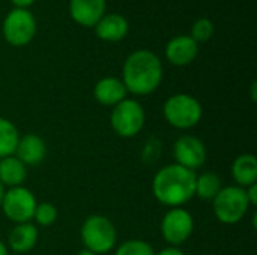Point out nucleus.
Instances as JSON below:
<instances>
[{"mask_svg":"<svg viewBox=\"0 0 257 255\" xmlns=\"http://www.w3.org/2000/svg\"><path fill=\"white\" fill-rule=\"evenodd\" d=\"M122 83L126 92L146 96L154 93L163 81V65L160 57L149 50H136L123 62Z\"/></svg>","mask_w":257,"mask_h":255,"instance_id":"f257e3e1","label":"nucleus"},{"mask_svg":"<svg viewBox=\"0 0 257 255\" xmlns=\"http://www.w3.org/2000/svg\"><path fill=\"white\" fill-rule=\"evenodd\" d=\"M196 177L194 171L178 164H169L154 176L152 194L163 206L182 207L196 195Z\"/></svg>","mask_w":257,"mask_h":255,"instance_id":"f03ea898","label":"nucleus"},{"mask_svg":"<svg viewBox=\"0 0 257 255\" xmlns=\"http://www.w3.org/2000/svg\"><path fill=\"white\" fill-rule=\"evenodd\" d=\"M84 249L96 255L110 252L117 242L114 224L102 215H90L84 219L80 230Z\"/></svg>","mask_w":257,"mask_h":255,"instance_id":"7ed1b4c3","label":"nucleus"},{"mask_svg":"<svg viewBox=\"0 0 257 255\" xmlns=\"http://www.w3.org/2000/svg\"><path fill=\"white\" fill-rule=\"evenodd\" d=\"M163 114L170 126L176 129H191L202 120L203 107L193 95L176 93L164 102Z\"/></svg>","mask_w":257,"mask_h":255,"instance_id":"20e7f679","label":"nucleus"},{"mask_svg":"<svg viewBox=\"0 0 257 255\" xmlns=\"http://www.w3.org/2000/svg\"><path fill=\"white\" fill-rule=\"evenodd\" d=\"M248 200L245 195V189L236 185L223 186L220 192L212 200V210L215 218L226 224H238L248 212Z\"/></svg>","mask_w":257,"mask_h":255,"instance_id":"39448f33","label":"nucleus"},{"mask_svg":"<svg viewBox=\"0 0 257 255\" xmlns=\"http://www.w3.org/2000/svg\"><path fill=\"white\" fill-rule=\"evenodd\" d=\"M146 114L143 105L136 101L125 98L113 107L110 114V125L113 131L122 138L136 137L145 126Z\"/></svg>","mask_w":257,"mask_h":255,"instance_id":"423d86ee","label":"nucleus"},{"mask_svg":"<svg viewBox=\"0 0 257 255\" xmlns=\"http://www.w3.org/2000/svg\"><path fill=\"white\" fill-rule=\"evenodd\" d=\"M36 18L29 9L14 8L11 9L2 24L5 41L12 47H26L36 35Z\"/></svg>","mask_w":257,"mask_h":255,"instance_id":"0eeeda50","label":"nucleus"},{"mask_svg":"<svg viewBox=\"0 0 257 255\" xmlns=\"http://www.w3.org/2000/svg\"><path fill=\"white\" fill-rule=\"evenodd\" d=\"M36 204L38 201L30 189L24 186H15L5 191L0 209L9 221L15 224H24L33 219Z\"/></svg>","mask_w":257,"mask_h":255,"instance_id":"6e6552de","label":"nucleus"},{"mask_svg":"<svg viewBox=\"0 0 257 255\" xmlns=\"http://www.w3.org/2000/svg\"><path fill=\"white\" fill-rule=\"evenodd\" d=\"M194 230L193 215L184 207H173L161 219V234L163 239L170 246H181L185 243Z\"/></svg>","mask_w":257,"mask_h":255,"instance_id":"1a4fd4ad","label":"nucleus"},{"mask_svg":"<svg viewBox=\"0 0 257 255\" xmlns=\"http://www.w3.org/2000/svg\"><path fill=\"white\" fill-rule=\"evenodd\" d=\"M175 164L196 173L206 162L208 152L203 141L194 135H181L173 146Z\"/></svg>","mask_w":257,"mask_h":255,"instance_id":"9d476101","label":"nucleus"},{"mask_svg":"<svg viewBox=\"0 0 257 255\" xmlns=\"http://www.w3.org/2000/svg\"><path fill=\"white\" fill-rule=\"evenodd\" d=\"M166 59L175 66H187L193 63L199 54V44L190 35H178L166 45Z\"/></svg>","mask_w":257,"mask_h":255,"instance_id":"9b49d317","label":"nucleus"},{"mask_svg":"<svg viewBox=\"0 0 257 255\" xmlns=\"http://www.w3.org/2000/svg\"><path fill=\"white\" fill-rule=\"evenodd\" d=\"M107 0H69L71 18L83 27H95L105 15Z\"/></svg>","mask_w":257,"mask_h":255,"instance_id":"f8f14e48","label":"nucleus"},{"mask_svg":"<svg viewBox=\"0 0 257 255\" xmlns=\"http://www.w3.org/2000/svg\"><path fill=\"white\" fill-rule=\"evenodd\" d=\"M26 167L27 165H38L44 161L47 155L45 141L36 134H26L20 137L15 153H14Z\"/></svg>","mask_w":257,"mask_h":255,"instance_id":"ddd939ff","label":"nucleus"},{"mask_svg":"<svg viewBox=\"0 0 257 255\" xmlns=\"http://www.w3.org/2000/svg\"><path fill=\"white\" fill-rule=\"evenodd\" d=\"M130 30L128 20L120 14H105L95 24V35L105 42L122 41Z\"/></svg>","mask_w":257,"mask_h":255,"instance_id":"4468645a","label":"nucleus"},{"mask_svg":"<svg viewBox=\"0 0 257 255\" xmlns=\"http://www.w3.org/2000/svg\"><path fill=\"white\" fill-rule=\"evenodd\" d=\"M126 89L120 78L104 77L93 87V96L96 102L105 107H114L126 98Z\"/></svg>","mask_w":257,"mask_h":255,"instance_id":"2eb2a0df","label":"nucleus"},{"mask_svg":"<svg viewBox=\"0 0 257 255\" xmlns=\"http://www.w3.org/2000/svg\"><path fill=\"white\" fill-rule=\"evenodd\" d=\"M39 231L35 224L24 222V224H15V227L11 230L8 236L9 248L17 254H26L35 248L38 243Z\"/></svg>","mask_w":257,"mask_h":255,"instance_id":"dca6fc26","label":"nucleus"},{"mask_svg":"<svg viewBox=\"0 0 257 255\" xmlns=\"http://www.w3.org/2000/svg\"><path fill=\"white\" fill-rule=\"evenodd\" d=\"M232 177L236 186L247 188L257 182V158L253 153H242L232 164Z\"/></svg>","mask_w":257,"mask_h":255,"instance_id":"f3484780","label":"nucleus"},{"mask_svg":"<svg viewBox=\"0 0 257 255\" xmlns=\"http://www.w3.org/2000/svg\"><path fill=\"white\" fill-rule=\"evenodd\" d=\"M27 179V167L15 156L0 159V183L8 188L23 186Z\"/></svg>","mask_w":257,"mask_h":255,"instance_id":"a211bd4d","label":"nucleus"},{"mask_svg":"<svg viewBox=\"0 0 257 255\" xmlns=\"http://www.w3.org/2000/svg\"><path fill=\"white\" fill-rule=\"evenodd\" d=\"M221 188L220 176L212 171H205L196 177V195L202 200L212 201Z\"/></svg>","mask_w":257,"mask_h":255,"instance_id":"6ab92c4d","label":"nucleus"},{"mask_svg":"<svg viewBox=\"0 0 257 255\" xmlns=\"http://www.w3.org/2000/svg\"><path fill=\"white\" fill-rule=\"evenodd\" d=\"M18 140H20V132L17 126L11 120L0 117V159L6 156H12L15 153Z\"/></svg>","mask_w":257,"mask_h":255,"instance_id":"aec40b11","label":"nucleus"},{"mask_svg":"<svg viewBox=\"0 0 257 255\" xmlns=\"http://www.w3.org/2000/svg\"><path fill=\"white\" fill-rule=\"evenodd\" d=\"M114 255H155V251L142 239H130L117 246Z\"/></svg>","mask_w":257,"mask_h":255,"instance_id":"412c9836","label":"nucleus"},{"mask_svg":"<svg viewBox=\"0 0 257 255\" xmlns=\"http://www.w3.org/2000/svg\"><path fill=\"white\" fill-rule=\"evenodd\" d=\"M214 32H215V27H214V23L209 20V18H197L193 26H191V38L199 44V42H206L209 41L212 36H214Z\"/></svg>","mask_w":257,"mask_h":255,"instance_id":"4be33fe9","label":"nucleus"},{"mask_svg":"<svg viewBox=\"0 0 257 255\" xmlns=\"http://www.w3.org/2000/svg\"><path fill=\"white\" fill-rule=\"evenodd\" d=\"M33 219H35V222L38 225L48 227V225H51V224L56 222V219H57V209L51 203H48V201L38 203L36 204V209H35Z\"/></svg>","mask_w":257,"mask_h":255,"instance_id":"5701e85b","label":"nucleus"},{"mask_svg":"<svg viewBox=\"0 0 257 255\" xmlns=\"http://www.w3.org/2000/svg\"><path fill=\"white\" fill-rule=\"evenodd\" d=\"M245 189V195H247V200H248V204L250 206H257V182L244 188Z\"/></svg>","mask_w":257,"mask_h":255,"instance_id":"b1692460","label":"nucleus"},{"mask_svg":"<svg viewBox=\"0 0 257 255\" xmlns=\"http://www.w3.org/2000/svg\"><path fill=\"white\" fill-rule=\"evenodd\" d=\"M155 255H185L182 252L181 248L178 246H167L164 249H161L160 252H155Z\"/></svg>","mask_w":257,"mask_h":255,"instance_id":"393cba45","label":"nucleus"},{"mask_svg":"<svg viewBox=\"0 0 257 255\" xmlns=\"http://www.w3.org/2000/svg\"><path fill=\"white\" fill-rule=\"evenodd\" d=\"M36 0H11V3L15 6V8H23V9H27L29 6H32Z\"/></svg>","mask_w":257,"mask_h":255,"instance_id":"a878e982","label":"nucleus"},{"mask_svg":"<svg viewBox=\"0 0 257 255\" xmlns=\"http://www.w3.org/2000/svg\"><path fill=\"white\" fill-rule=\"evenodd\" d=\"M256 89H257V83L256 81H253V83H251V89H250V93H251V101H253V102H256L257 101Z\"/></svg>","mask_w":257,"mask_h":255,"instance_id":"bb28decb","label":"nucleus"},{"mask_svg":"<svg viewBox=\"0 0 257 255\" xmlns=\"http://www.w3.org/2000/svg\"><path fill=\"white\" fill-rule=\"evenodd\" d=\"M0 255H9L8 254V248H6V245L0 240Z\"/></svg>","mask_w":257,"mask_h":255,"instance_id":"cd10ccee","label":"nucleus"},{"mask_svg":"<svg viewBox=\"0 0 257 255\" xmlns=\"http://www.w3.org/2000/svg\"><path fill=\"white\" fill-rule=\"evenodd\" d=\"M3 195H5V186L0 183V206H2V200H3Z\"/></svg>","mask_w":257,"mask_h":255,"instance_id":"c85d7f7f","label":"nucleus"},{"mask_svg":"<svg viewBox=\"0 0 257 255\" xmlns=\"http://www.w3.org/2000/svg\"><path fill=\"white\" fill-rule=\"evenodd\" d=\"M77 255H96V254H93V252H90V251H87V249H81V251H80Z\"/></svg>","mask_w":257,"mask_h":255,"instance_id":"c756f323","label":"nucleus"}]
</instances>
